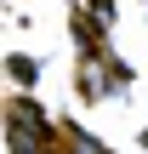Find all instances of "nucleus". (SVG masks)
Returning <instances> with one entry per match:
<instances>
[{"label":"nucleus","instance_id":"obj_1","mask_svg":"<svg viewBox=\"0 0 148 154\" xmlns=\"http://www.w3.org/2000/svg\"><path fill=\"white\" fill-rule=\"evenodd\" d=\"M11 74H17V80H29V86H34V74H40V69H34V63H29V57H11Z\"/></svg>","mask_w":148,"mask_h":154}]
</instances>
